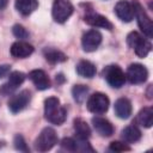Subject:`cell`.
I'll list each match as a JSON object with an SVG mask.
<instances>
[{"mask_svg":"<svg viewBox=\"0 0 153 153\" xmlns=\"http://www.w3.org/2000/svg\"><path fill=\"white\" fill-rule=\"evenodd\" d=\"M31 100V93L27 90H23L19 93L14 94L10 100H8V109L11 110V112L17 114L19 111H22L23 109L26 108V105L30 103Z\"/></svg>","mask_w":153,"mask_h":153,"instance_id":"8fae6325","label":"cell"},{"mask_svg":"<svg viewBox=\"0 0 153 153\" xmlns=\"http://www.w3.org/2000/svg\"><path fill=\"white\" fill-rule=\"evenodd\" d=\"M109 105H110V100L108 96L102 92H96L91 94L86 103L87 110L94 115H102L106 112L109 109Z\"/></svg>","mask_w":153,"mask_h":153,"instance_id":"5b68a950","label":"cell"},{"mask_svg":"<svg viewBox=\"0 0 153 153\" xmlns=\"http://www.w3.org/2000/svg\"><path fill=\"white\" fill-rule=\"evenodd\" d=\"M122 139L126 142H136L141 139V131L136 126H128L122 130Z\"/></svg>","mask_w":153,"mask_h":153,"instance_id":"7402d4cb","label":"cell"},{"mask_svg":"<svg viewBox=\"0 0 153 153\" xmlns=\"http://www.w3.org/2000/svg\"><path fill=\"white\" fill-rule=\"evenodd\" d=\"M16 8L23 16H29L38 7L37 0H16Z\"/></svg>","mask_w":153,"mask_h":153,"instance_id":"d6986e66","label":"cell"},{"mask_svg":"<svg viewBox=\"0 0 153 153\" xmlns=\"http://www.w3.org/2000/svg\"><path fill=\"white\" fill-rule=\"evenodd\" d=\"M44 57L50 63H60V62H65L67 60V56L62 51L56 50V49H45Z\"/></svg>","mask_w":153,"mask_h":153,"instance_id":"cb8c5ba5","label":"cell"},{"mask_svg":"<svg viewBox=\"0 0 153 153\" xmlns=\"http://www.w3.org/2000/svg\"><path fill=\"white\" fill-rule=\"evenodd\" d=\"M11 71V66L10 65H0V79L6 76Z\"/></svg>","mask_w":153,"mask_h":153,"instance_id":"f1b7e54d","label":"cell"},{"mask_svg":"<svg viewBox=\"0 0 153 153\" xmlns=\"http://www.w3.org/2000/svg\"><path fill=\"white\" fill-rule=\"evenodd\" d=\"M84 20L88 25L94 26V27H102V29H106V30H111L112 29V24L110 23V20L106 17L100 16V14H97V13L86 14L84 17Z\"/></svg>","mask_w":153,"mask_h":153,"instance_id":"ac0fdd59","label":"cell"},{"mask_svg":"<svg viewBox=\"0 0 153 153\" xmlns=\"http://www.w3.org/2000/svg\"><path fill=\"white\" fill-rule=\"evenodd\" d=\"M56 143H57L56 131L50 127H45L42 129V131L38 134V136L35 140V149L39 152H47L51 149Z\"/></svg>","mask_w":153,"mask_h":153,"instance_id":"3957f363","label":"cell"},{"mask_svg":"<svg viewBox=\"0 0 153 153\" xmlns=\"http://www.w3.org/2000/svg\"><path fill=\"white\" fill-rule=\"evenodd\" d=\"M136 122L145 128H151L153 124V110H152V108L147 106V108L141 109L140 112L137 114Z\"/></svg>","mask_w":153,"mask_h":153,"instance_id":"44dd1931","label":"cell"},{"mask_svg":"<svg viewBox=\"0 0 153 153\" xmlns=\"http://www.w3.org/2000/svg\"><path fill=\"white\" fill-rule=\"evenodd\" d=\"M100 43H102V33L96 29H91L86 31L81 37L82 49L87 53H92L97 50Z\"/></svg>","mask_w":153,"mask_h":153,"instance_id":"30bf717a","label":"cell"},{"mask_svg":"<svg viewBox=\"0 0 153 153\" xmlns=\"http://www.w3.org/2000/svg\"><path fill=\"white\" fill-rule=\"evenodd\" d=\"M115 114L118 118H122V120H127L130 117L131 115V111H133V108H131V103L128 98H118L116 102H115Z\"/></svg>","mask_w":153,"mask_h":153,"instance_id":"2e32d148","label":"cell"},{"mask_svg":"<svg viewBox=\"0 0 153 153\" xmlns=\"http://www.w3.org/2000/svg\"><path fill=\"white\" fill-rule=\"evenodd\" d=\"M44 116L45 120L53 124L60 126L67 118V111L61 105L59 98L49 97L44 100Z\"/></svg>","mask_w":153,"mask_h":153,"instance_id":"6da1fadb","label":"cell"},{"mask_svg":"<svg viewBox=\"0 0 153 153\" xmlns=\"http://www.w3.org/2000/svg\"><path fill=\"white\" fill-rule=\"evenodd\" d=\"M7 2H8V0H0V10L5 8L7 6Z\"/></svg>","mask_w":153,"mask_h":153,"instance_id":"f546056e","label":"cell"},{"mask_svg":"<svg viewBox=\"0 0 153 153\" xmlns=\"http://www.w3.org/2000/svg\"><path fill=\"white\" fill-rule=\"evenodd\" d=\"M103 74H104V78H105L106 82L114 88H120L126 82V74L121 69V67H118L117 65L108 66L104 69Z\"/></svg>","mask_w":153,"mask_h":153,"instance_id":"52a82bcc","label":"cell"},{"mask_svg":"<svg viewBox=\"0 0 153 153\" xmlns=\"http://www.w3.org/2000/svg\"><path fill=\"white\" fill-rule=\"evenodd\" d=\"M61 147L63 149L71 151V152H94L92 146L88 143L87 139H81L78 136H76V139L65 137L61 141Z\"/></svg>","mask_w":153,"mask_h":153,"instance_id":"ba28073f","label":"cell"},{"mask_svg":"<svg viewBox=\"0 0 153 153\" xmlns=\"http://www.w3.org/2000/svg\"><path fill=\"white\" fill-rule=\"evenodd\" d=\"M131 5H133L134 16H135V18H136V20H137L139 27L141 29V31H142L148 38H152V37H153V24H152L151 18L147 16L146 11L143 10V7H142L137 1H134Z\"/></svg>","mask_w":153,"mask_h":153,"instance_id":"8992f818","label":"cell"},{"mask_svg":"<svg viewBox=\"0 0 153 153\" xmlns=\"http://www.w3.org/2000/svg\"><path fill=\"white\" fill-rule=\"evenodd\" d=\"M10 53L16 59H25L29 57L33 53V47L24 41H17L11 45Z\"/></svg>","mask_w":153,"mask_h":153,"instance_id":"5bb4252c","label":"cell"},{"mask_svg":"<svg viewBox=\"0 0 153 153\" xmlns=\"http://www.w3.org/2000/svg\"><path fill=\"white\" fill-rule=\"evenodd\" d=\"M96 66L87 60H81L76 65V73L82 78H93L96 75Z\"/></svg>","mask_w":153,"mask_h":153,"instance_id":"ffe728a7","label":"cell"},{"mask_svg":"<svg viewBox=\"0 0 153 153\" xmlns=\"http://www.w3.org/2000/svg\"><path fill=\"white\" fill-rule=\"evenodd\" d=\"M92 124H93V128L96 129V131L102 136L108 137L114 134V127L106 118L96 116L92 118Z\"/></svg>","mask_w":153,"mask_h":153,"instance_id":"e0dca14e","label":"cell"},{"mask_svg":"<svg viewBox=\"0 0 153 153\" xmlns=\"http://www.w3.org/2000/svg\"><path fill=\"white\" fill-rule=\"evenodd\" d=\"M110 151L112 152H124V151H130V147L127 146L124 142H120V141H114L110 143L109 147Z\"/></svg>","mask_w":153,"mask_h":153,"instance_id":"83f0119b","label":"cell"},{"mask_svg":"<svg viewBox=\"0 0 153 153\" xmlns=\"http://www.w3.org/2000/svg\"><path fill=\"white\" fill-rule=\"evenodd\" d=\"M148 71L147 68L141 63H131L127 68L126 79L130 84H142L147 80Z\"/></svg>","mask_w":153,"mask_h":153,"instance_id":"9c48e42d","label":"cell"},{"mask_svg":"<svg viewBox=\"0 0 153 153\" xmlns=\"http://www.w3.org/2000/svg\"><path fill=\"white\" fill-rule=\"evenodd\" d=\"M127 43L130 48L134 49L135 54L139 57H146L149 51L152 50V44L149 43V41H147L146 38H143L139 32L136 31H131L128 36H127Z\"/></svg>","mask_w":153,"mask_h":153,"instance_id":"7a4b0ae2","label":"cell"},{"mask_svg":"<svg viewBox=\"0 0 153 153\" xmlns=\"http://www.w3.org/2000/svg\"><path fill=\"white\" fill-rule=\"evenodd\" d=\"M74 130H75L76 136L81 139H88L91 135V128L82 118L74 120Z\"/></svg>","mask_w":153,"mask_h":153,"instance_id":"603a6c76","label":"cell"},{"mask_svg":"<svg viewBox=\"0 0 153 153\" xmlns=\"http://www.w3.org/2000/svg\"><path fill=\"white\" fill-rule=\"evenodd\" d=\"M73 11H74V7L69 0H54L51 16L56 23L62 24L67 22V19L72 16Z\"/></svg>","mask_w":153,"mask_h":153,"instance_id":"277c9868","label":"cell"},{"mask_svg":"<svg viewBox=\"0 0 153 153\" xmlns=\"http://www.w3.org/2000/svg\"><path fill=\"white\" fill-rule=\"evenodd\" d=\"M87 93H88V87H86L85 85H74L72 88L73 98L78 103H82L85 100Z\"/></svg>","mask_w":153,"mask_h":153,"instance_id":"d4e9b609","label":"cell"},{"mask_svg":"<svg viewBox=\"0 0 153 153\" xmlns=\"http://www.w3.org/2000/svg\"><path fill=\"white\" fill-rule=\"evenodd\" d=\"M115 13L122 22L129 23L134 18L133 5L127 0H120L115 6Z\"/></svg>","mask_w":153,"mask_h":153,"instance_id":"4fadbf2b","label":"cell"},{"mask_svg":"<svg viewBox=\"0 0 153 153\" xmlns=\"http://www.w3.org/2000/svg\"><path fill=\"white\" fill-rule=\"evenodd\" d=\"M12 32H13V35H14L17 38H19V39H25V38L29 37V32L26 31V29H25L23 25H19V24H16V25L13 26Z\"/></svg>","mask_w":153,"mask_h":153,"instance_id":"4316f807","label":"cell"},{"mask_svg":"<svg viewBox=\"0 0 153 153\" xmlns=\"http://www.w3.org/2000/svg\"><path fill=\"white\" fill-rule=\"evenodd\" d=\"M13 143H14V147L16 149L20 151V152H29V148H27V145L24 140V137L19 134H17L13 139Z\"/></svg>","mask_w":153,"mask_h":153,"instance_id":"484cf974","label":"cell"},{"mask_svg":"<svg viewBox=\"0 0 153 153\" xmlns=\"http://www.w3.org/2000/svg\"><path fill=\"white\" fill-rule=\"evenodd\" d=\"M29 78L30 80L33 82V85L41 90V91H44V90H48L50 87V80L47 75V73L42 69H33L29 73Z\"/></svg>","mask_w":153,"mask_h":153,"instance_id":"9a60e30c","label":"cell"},{"mask_svg":"<svg viewBox=\"0 0 153 153\" xmlns=\"http://www.w3.org/2000/svg\"><path fill=\"white\" fill-rule=\"evenodd\" d=\"M25 76L26 75L23 72H19V71L11 72L10 73V76H8V81L0 87V93H2L5 96L12 93L14 90L18 88V86H20L24 82Z\"/></svg>","mask_w":153,"mask_h":153,"instance_id":"7c38bea8","label":"cell"}]
</instances>
